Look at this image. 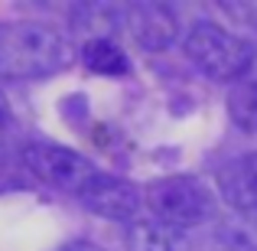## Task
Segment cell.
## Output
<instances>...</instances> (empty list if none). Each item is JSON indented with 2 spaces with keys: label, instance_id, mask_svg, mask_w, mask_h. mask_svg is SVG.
I'll return each instance as SVG.
<instances>
[{
  "label": "cell",
  "instance_id": "1",
  "mask_svg": "<svg viewBox=\"0 0 257 251\" xmlns=\"http://www.w3.org/2000/svg\"><path fill=\"white\" fill-rule=\"evenodd\" d=\"M75 62L72 43L46 23H7L0 26V78L26 82L49 78Z\"/></svg>",
  "mask_w": 257,
  "mask_h": 251
},
{
  "label": "cell",
  "instance_id": "2",
  "mask_svg": "<svg viewBox=\"0 0 257 251\" xmlns=\"http://www.w3.org/2000/svg\"><path fill=\"white\" fill-rule=\"evenodd\" d=\"M186 56L202 75L215 82H241L254 62V43L218 23L199 20L186 33Z\"/></svg>",
  "mask_w": 257,
  "mask_h": 251
},
{
  "label": "cell",
  "instance_id": "3",
  "mask_svg": "<svg viewBox=\"0 0 257 251\" xmlns=\"http://www.w3.org/2000/svg\"><path fill=\"white\" fill-rule=\"evenodd\" d=\"M144 206L153 212V219L170 228H195L205 225L215 215V196L199 176H160L144 189Z\"/></svg>",
  "mask_w": 257,
  "mask_h": 251
},
{
  "label": "cell",
  "instance_id": "4",
  "mask_svg": "<svg viewBox=\"0 0 257 251\" xmlns=\"http://www.w3.org/2000/svg\"><path fill=\"white\" fill-rule=\"evenodd\" d=\"M23 160L46 186H56L62 193H72V196H82L88 189V183L101 173L78 150H72L65 144H52V140H33V144H26Z\"/></svg>",
  "mask_w": 257,
  "mask_h": 251
},
{
  "label": "cell",
  "instance_id": "5",
  "mask_svg": "<svg viewBox=\"0 0 257 251\" xmlns=\"http://www.w3.org/2000/svg\"><path fill=\"white\" fill-rule=\"evenodd\" d=\"M78 199H82V206L88 212L101 215V219L134 222L140 206H144V189H137L134 183L120 180L114 173H98Z\"/></svg>",
  "mask_w": 257,
  "mask_h": 251
},
{
  "label": "cell",
  "instance_id": "6",
  "mask_svg": "<svg viewBox=\"0 0 257 251\" xmlns=\"http://www.w3.org/2000/svg\"><path fill=\"white\" fill-rule=\"evenodd\" d=\"M127 23H131L134 43L147 52L170 49L179 36V20H176L173 7L166 4H134L127 13Z\"/></svg>",
  "mask_w": 257,
  "mask_h": 251
},
{
  "label": "cell",
  "instance_id": "7",
  "mask_svg": "<svg viewBox=\"0 0 257 251\" xmlns=\"http://www.w3.org/2000/svg\"><path fill=\"white\" fill-rule=\"evenodd\" d=\"M218 193L238 212H257V150L218 170Z\"/></svg>",
  "mask_w": 257,
  "mask_h": 251
},
{
  "label": "cell",
  "instance_id": "8",
  "mask_svg": "<svg viewBox=\"0 0 257 251\" xmlns=\"http://www.w3.org/2000/svg\"><path fill=\"white\" fill-rule=\"evenodd\" d=\"M127 251H189L186 232L170 228L157 219H134L124 235Z\"/></svg>",
  "mask_w": 257,
  "mask_h": 251
},
{
  "label": "cell",
  "instance_id": "9",
  "mask_svg": "<svg viewBox=\"0 0 257 251\" xmlns=\"http://www.w3.org/2000/svg\"><path fill=\"white\" fill-rule=\"evenodd\" d=\"M82 65L94 75H111V78H120L131 72V59L127 52L120 49L114 39L107 36H91L82 43Z\"/></svg>",
  "mask_w": 257,
  "mask_h": 251
},
{
  "label": "cell",
  "instance_id": "10",
  "mask_svg": "<svg viewBox=\"0 0 257 251\" xmlns=\"http://www.w3.org/2000/svg\"><path fill=\"white\" fill-rule=\"evenodd\" d=\"M228 114L247 134H257V78H241L228 92Z\"/></svg>",
  "mask_w": 257,
  "mask_h": 251
},
{
  "label": "cell",
  "instance_id": "11",
  "mask_svg": "<svg viewBox=\"0 0 257 251\" xmlns=\"http://www.w3.org/2000/svg\"><path fill=\"white\" fill-rule=\"evenodd\" d=\"M13 137H17V118H13V111H10V105H7V98L0 95V157L10 150Z\"/></svg>",
  "mask_w": 257,
  "mask_h": 251
},
{
  "label": "cell",
  "instance_id": "12",
  "mask_svg": "<svg viewBox=\"0 0 257 251\" xmlns=\"http://www.w3.org/2000/svg\"><path fill=\"white\" fill-rule=\"evenodd\" d=\"M59 251H104V248H98L94 241H69V245H62Z\"/></svg>",
  "mask_w": 257,
  "mask_h": 251
}]
</instances>
